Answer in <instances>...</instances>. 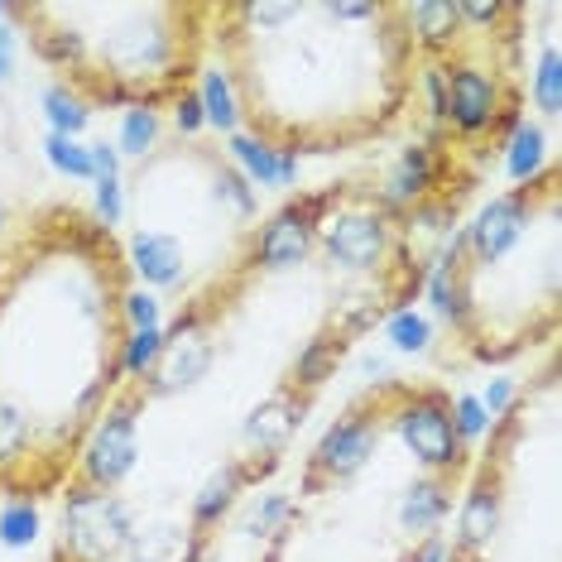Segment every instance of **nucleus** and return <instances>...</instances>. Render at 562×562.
I'll list each match as a JSON object with an SVG mask.
<instances>
[{"instance_id": "1", "label": "nucleus", "mask_w": 562, "mask_h": 562, "mask_svg": "<svg viewBox=\"0 0 562 562\" xmlns=\"http://www.w3.org/2000/svg\"><path fill=\"white\" fill-rule=\"evenodd\" d=\"M317 246L327 265L347 279H380L414 260L408 250V226L404 216L380 202L375 188L327 183L323 188V212H317Z\"/></svg>"}, {"instance_id": "2", "label": "nucleus", "mask_w": 562, "mask_h": 562, "mask_svg": "<svg viewBox=\"0 0 562 562\" xmlns=\"http://www.w3.org/2000/svg\"><path fill=\"white\" fill-rule=\"evenodd\" d=\"M390 400V428L400 432L408 457L424 476L462 481L471 471V447L457 438L452 424V394L442 385H408V380H385Z\"/></svg>"}, {"instance_id": "3", "label": "nucleus", "mask_w": 562, "mask_h": 562, "mask_svg": "<svg viewBox=\"0 0 562 562\" xmlns=\"http://www.w3.org/2000/svg\"><path fill=\"white\" fill-rule=\"evenodd\" d=\"M385 428H390V400H385V380H380V385L356 394V400L347 404V414H341L337 424L317 438L308 462H303L299 491L303 495H323V491H337V485L356 481L380 457Z\"/></svg>"}, {"instance_id": "4", "label": "nucleus", "mask_w": 562, "mask_h": 562, "mask_svg": "<svg viewBox=\"0 0 562 562\" xmlns=\"http://www.w3.org/2000/svg\"><path fill=\"white\" fill-rule=\"evenodd\" d=\"M139 529L135 505L121 491H92V485H63V515L54 562H121Z\"/></svg>"}, {"instance_id": "5", "label": "nucleus", "mask_w": 562, "mask_h": 562, "mask_svg": "<svg viewBox=\"0 0 562 562\" xmlns=\"http://www.w3.org/2000/svg\"><path fill=\"white\" fill-rule=\"evenodd\" d=\"M149 404V394L139 380H121L116 394L101 404L97 424L87 428L78 447L68 485H92V491H121V481L139 462V408Z\"/></svg>"}, {"instance_id": "6", "label": "nucleus", "mask_w": 562, "mask_h": 562, "mask_svg": "<svg viewBox=\"0 0 562 562\" xmlns=\"http://www.w3.org/2000/svg\"><path fill=\"white\" fill-rule=\"evenodd\" d=\"M317 212H323V188L289 198L284 207L250 236L255 274H289V270H299V265H308V255L317 246Z\"/></svg>"}, {"instance_id": "7", "label": "nucleus", "mask_w": 562, "mask_h": 562, "mask_svg": "<svg viewBox=\"0 0 562 562\" xmlns=\"http://www.w3.org/2000/svg\"><path fill=\"white\" fill-rule=\"evenodd\" d=\"M313 400H317V394L289 385V380L279 390H270L260 404L250 408L246 428H240V442H246V452H240V457H284V447L293 442V432L303 428Z\"/></svg>"}, {"instance_id": "8", "label": "nucleus", "mask_w": 562, "mask_h": 562, "mask_svg": "<svg viewBox=\"0 0 562 562\" xmlns=\"http://www.w3.org/2000/svg\"><path fill=\"white\" fill-rule=\"evenodd\" d=\"M131 270L145 279L149 293H173L188 284V246L183 236L159 232V226H139L131 236Z\"/></svg>"}, {"instance_id": "9", "label": "nucleus", "mask_w": 562, "mask_h": 562, "mask_svg": "<svg viewBox=\"0 0 562 562\" xmlns=\"http://www.w3.org/2000/svg\"><path fill=\"white\" fill-rule=\"evenodd\" d=\"M452 495H457V481H447V476H418L400 495V505H394V529H400L408 543L438 533L442 524H447V515H452Z\"/></svg>"}, {"instance_id": "10", "label": "nucleus", "mask_w": 562, "mask_h": 562, "mask_svg": "<svg viewBox=\"0 0 562 562\" xmlns=\"http://www.w3.org/2000/svg\"><path fill=\"white\" fill-rule=\"evenodd\" d=\"M246 491H250L246 462H240V457H226V462L198 485L193 505H188V524H193L202 539H212V533L232 519V509L240 505V495H246Z\"/></svg>"}, {"instance_id": "11", "label": "nucleus", "mask_w": 562, "mask_h": 562, "mask_svg": "<svg viewBox=\"0 0 562 562\" xmlns=\"http://www.w3.org/2000/svg\"><path fill=\"white\" fill-rule=\"evenodd\" d=\"M404 10H408V34H414V48L424 63H447L467 44L462 10L452 0H418V5H404Z\"/></svg>"}, {"instance_id": "12", "label": "nucleus", "mask_w": 562, "mask_h": 562, "mask_svg": "<svg viewBox=\"0 0 562 562\" xmlns=\"http://www.w3.org/2000/svg\"><path fill=\"white\" fill-rule=\"evenodd\" d=\"M207 553H212V539H202L188 519L183 524L159 519V524L135 529V539L121 553V562H207Z\"/></svg>"}, {"instance_id": "13", "label": "nucleus", "mask_w": 562, "mask_h": 562, "mask_svg": "<svg viewBox=\"0 0 562 562\" xmlns=\"http://www.w3.org/2000/svg\"><path fill=\"white\" fill-rule=\"evenodd\" d=\"M347 351H351V337H341L337 327H317L308 341H303V351L293 356V366H289V385H299V390H308V394H317L327 385L331 375L341 370V361H347Z\"/></svg>"}, {"instance_id": "14", "label": "nucleus", "mask_w": 562, "mask_h": 562, "mask_svg": "<svg viewBox=\"0 0 562 562\" xmlns=\"http://www.w3.org/2000/svg\"><path fill=\"white\" fill-rule=\"evenodd\" d=\"M232 164L246 173L250 188L255 183H260V188H293V183H299V159L284 155V149L260 145V139L246 135V131L232 135Z\"/></svg>"}, {"instance_id": "15", "label": "nucleus", "mask_w": 562, "mask_h": 562, "mask_svg": "<svg viewBox=\"0 0 562 562\" xmlns=\"http://www.w3.org/2000/svg\"><path fill=\"white\" fill-rule=\"evenodd\" d=\"M198 101H202V116H207L212 131H222V135H236L240 131V106H236L232 78H226L222 68H202Z\"/></svg>"}, {"instance_id": "16", "label": "nucleus", "mask_w": 562, "mask_h": 562, "mask_svg": "<svg viewBox=\"0 0 562 562\" xmlns=\"http://www.w3.org/2000/svg\"><path fill=\"white\" fill-rule=\"evenodd\" d=\"M543 169H548L543 164V131L533 121H519L505 139V173L515 178V183H529V178H539Z\"/></svg>"}, {"instance_id": "17", "label": "nucleus", "mask_w": 562, "mask_h": 562, "mask_svg": "<svg viewBox=\"0 0 562 562\" xmlns=\"http://www.w3.org/2000/svg\"><path fill=\"white\" fill-rule=\"evenodd\" d=\"M44 116H48V135H63V139H78L87 125H92V106L72 92V87L54 82L44 92Z\"/></svg>"}, {"instance_id": "18", "label": "nucleus", "mask_w": 562, "mask_h": 562, "mask_svg": "<svg viewBox=\"0 0 562 562\" xmlns=\"http://www.w3.org/2000/svg\"><path fill=\"white\" fill-rule=\"evenodd\" d=\"M44 533V519H40V505L34 501H5L0 505V548H10V553H24V548H34Z\"/></svg>"}, {"instance_id": "19", "label": "nucleus", "mask_w": 562, "mask_h": 562, "mask_svg": "<svg viewBox=\"0 0 562 562\" xmlns=\"http://www.w3.org/2000/svg\"><path fill=\"white\" fill-rule=\"evenodd\" d=\"M159 149V111H145V106H131L121 116V139H116V155H131L145 164L149 155Z\"/></svg>"}, {"instance_id": "20", "label": "nucleus", "mask_w": 562, "mask_h": 562, "mask_svg": "<svg viewBox=\"0 0 562 562\" xmlns=\"http://www.w3.org/2000/svg\"><path fill=\"white\" fill-rule=\"evenodd\" d=\"M385 341L400 356H418V351H428L432 347V323L424 313H414V308H400V313H390L385 323Z\"/></svg>"}, {"instance_id": "21", "label": "nucleus", "mask_w": 562, "mask_h": 562, "mask_svg": "<svg viewBox=\"0 0 562 562\" xmlns=\"http://www.w3.org/2000/svg\"><path fill=\"white\" fill-rule=\"evenodd\" d=\"M299 519V505H293V495H260V505L246 515V533L250 539H279V533L289 529V524Z\"/></svg>"}, {"instance_id": "22", "label": "nucleus", "mask_w": 562, "mask_h": 562, "mask_svg": "<svg viewBox=\"0 0 562 562\" xmlns=\"http://www.w3.org/2000/svg\"><path fill=\"white\" fill-rule=\"evenodd\" d=\"M529 92H533V106H539L548 121H553L558 111H562V63H558V44H543Z\"/></svg>"}, {"instance_id": "23", "label": "nucleus", "mask_w": 562, "mask_h": 562, "mask_svg": "<svg viewBox=\"0 0 562 562\" xmlns=\"http://www.w3.org/2000/svg\"><path fill=\"white\" fill-rule=\"evenodd\" d=\"M44 159L48 169L63 178H78V183H92V159H87L82 139H63V135H44Z\"/></svg>"}, {"instance_id": "24", "label": "nucleus", "mask_w": 562, "mask_h": 562, "mask_svg": "<svg viewBox=\"0 0 562 562\" xmlns=\"http://www.w3.org/2000/svg\"><path fill=\"white\" fill-rule=\"evenodd\" d=\"M159 347H164V327H149V331H131L125 337V351H121V375L125 380H145L159 361Z\"/></svg>"}, {"instance_id": "25", "label": "nucleus", "mask_w": 562, "mask_h": 562, "mask_svg": "<svg viewBox=\"0 0 562 562\" xmlns=\"http://www.w3.org/2000/svg\"><path fill=\"white\" fill-rule=\"evenodd\" d=\"M452 424H457V438H462V442L471 447L485 428H491V414L481 408L476 394H452Z\"/></svg>"}, {"instance_id": "26", "label": "nucleus", "mask_w": 562, "mask_h": 562, "mask_svg": "<svg viewBox=\"0 0 562 562\" xmlns=\"http://www.w3.org/2000/svg\"><path fill=\"white\" fill-rule=\"evenodd\" d=\"M121 313H125V327H131V331L159 327V299H155V293H145V289H125Z\"/></svg>"}, {"instance_id": "27", "label": "nucleus", "mask_w": 562, "mask_h": 562, "mask_svg": "<svg viewBox=\"0 0 562 562\" xmlns=\"http://www.w3.org/2000/svg\"><path fill=\"white\" fill-rule=\"evenodd\" d=\"M121 216H125V188H121V178H101L97 183V222L106 226H121Z\"/></svg>"}, {"instance_id": "28", "label": "nucleus", "mask_w": 562, "mask_h": 562, "mask_svg": "<svg viewBox=\"0 0 562 562\" xmlns=\"http://www.w3.org/2000/svg\"><path fill=\"white\" fill-rule=\"evenodd\" d=\"M173 125H178V135L183 139H198L202 131H207V116H202V101H198L193 87L173 101Z\"/></svg>"}, {"instance_id": "29", "label": "nucleus", "mask_w": 562, "mask_h": 562, "mask_svg": "<svg viewBox=\"0 0 562 562\" xmlns=\"http://www.w3.org/2000/svg\"><path fill=\"white\" fill-rule=\"evenodd\" d=\"M476 400H481V408H485L491 418H501L505 408L519 400V385H515V380H491V385H485V394H476Z\"/></svg>"}, {"instance_id": "30", "label": "nucleus", "mask_w": 562, "mask_h": 562, "mask_svg": "<svg viewBox=\"0 0 562 562\" xmlns=\"http://www.w3.org/2000/svg\"><path fill=\"white\" fill-rule=\"evenodd\" d=\"M87 159H92V183H101V178H121V155H116V145H106V139L87 145Z\"/></svg>"}, {"instance_id": "31", "label": "nucleus", "mask_w": 562, "mask_h": 562, "mask_svg": "<svg viewBox=\"0 0 562 562\" xmlns=\"http://www.w3.org/2000/svg\"><path fill=\"white\" fill-rule=\"evenodd\" d=\"M15 54H20L15 30H10V20H0V87L15 78Z\"/></svg>"}, {"instance_id": "32", "label": "nucleus", "mask_w": 562, "mask_h": 562, "mask_svg": "<svg viewBox=\"0 0 562 562\" xmlns=\"http://www.w3.org/2000/svg\"><path fill=\"white\" fill-rule=\"evenodd\" d=\"M5 222H10V212H5V202H0V232H5Z\"/></svg>"}, {"instance_id": "33", "label": "nucleus", "mask_w": 562, "mask_h": 562, "mask_svg": "<svg viewBox=\"0 0 562 562\" xmlns=\"http://www.w3.org/2000/svg\"><path fill=\"white\" fill-rule=\"evenodd\" d=\"M447 562H485V558H447Z\"/></svg>"}]
</instances>
